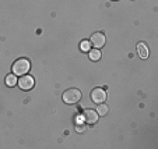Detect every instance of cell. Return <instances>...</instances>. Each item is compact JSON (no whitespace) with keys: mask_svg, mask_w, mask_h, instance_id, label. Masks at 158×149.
Here are the masks:
<instances>
[{"mask_svg":"<svg viewBox=\"0 0 158 149\" xmlns=\"http://www.w3.org/2000/svg\"><path fill=\"white\" fill-rule=\"evenodd\" d=\"M30 69H31V64L27 59H18L13 64V73H14V75H21L23 77V75H25L30 71Z\"/></svg>","mask_w":158,"mask_h":149,"instance_id":"cell-1","label":"cell"},{"mask_svg":"<svg viewBox=\"0 0 158 149\" xmlns=\"http://www.w3.org/2000/svg\"><path fill=\"white\" fill-rule=\"evenodd\" d=\"M80 99H81V92L77 88H70V89H67L63 93V100H64V103L73 104V103H77Z\"/></svg>","mask_w":158,"mask_h":149,"instance_id":"cell-2","label":"cell"},{"mask_svg":"<svg viewBox=\"0 0 158 149\" xmlns=\"http://www.w3.org/2000/svg\"><path fill=\"white\" fill-rule=\"evenodd\" d=\"M18 87L21 88V89L24 91H30L34 88V85H35V81H34V78L31 77V75H23V78H20V80L17 81Z\"/></svg>","mask_w":158,"mask_h":149,"instance_id":"cell-3","label":"cell"},{"mask_svg":"<svg viewBox=\"0 0 158 149\" xmlns=\"http://www.w3.org/2000/svg\"><path fill=\"white\" fill-rule=\"evenodd\" d=\"M91 99H93V102H95V103H104L105 100H106V92H105V89H102V88H95V89H93V92H91Z\"/></svg>","mask_w":158,"mask_h":149,"instance_id":"cell-4","label":"cell"},{"mask_svg":"<svg viewBox=\"0 0 158 149\" xmlns=\"http://www.w3.org/2000/svg\"><path fill=\"white\" fill-rule=\"evenodd\" d=\"M105 35L104 33H101V32H97V33H93V36H91V45L93 46H95L97 49H99V48H102V46L105 45Z\"/></svg>","mask_w":158,"mask_h":149,"instance_id":"cell-5","label":"cell"},{"mask_svg":"<svg viewBox=\"0 0 158 149\" xmlns=\"http://www.w3.org/2000/svg\"><path fill=\"white\" fill-rule=\"evenodd\" d=\"M83 119L85 120L87 123L94 124V123L98 121V113H97V110H85L83 114Z\"/></svg>","mask_w":158,"mask_h":149,"instance_id":"cell-6","label":"cell"},{"mask_svg":"<svg viewBox=\"0 0 158 149\" xmlns=\"http://www.w3.org/2000/svg\"><path fill=\"white\" fill-rule=\"evenodd\" d=\"M137 52L141 59H147V57H148V48H147V45L143 43V42L137 45Z\"/></svg>","mask_w":158,"mask_h":149,"instance_id":"cell-7","label":"cell"},{"mask_svg":"<svg viewBox=\"0 0 158 149\" xmlns=\"http://www.w3.org/2000/svg\"><path fill=\"white\" fill-rule=\"evenodd\" d=\"M89 59L93 60V61H97V60L101 59V52H99V49H89Z\"/></svg>","mask_w":158,"mask_h":149,"instance_id":"cell-8","label":"cell"},{"mask_svg":"<svg viewBox=\"0 0 158 149\" xmlns=\"http://www.w3.org/2000/svg\"><path fill=\"white\" fill-rule=\"evenodd\" d=\"M6 84H7V87H14L15 84H17V78H15V75L10 74L6 77Z\"/></svg>","mask_w":158,"mask_h":149,"instance_id":"cell-9","label":"cell"},{"mask_svg":"<svg viewBox=\"0 0 158 149\" xmlns=\"http://www.w3.org/2000/svg\"><path fill=\"white\" fill-rule=\"evenodd\" d=\"M97 113H98V116H104V114L108 113V106L104 103H99L98 109H97Z\"/></svg>","mask_w":158,"mask_h":149,"instance_id":"cell-10","label":"cell"},{"mask_svg":"<svg viewBox=\"0 0 158 149\" xmlns=\"http://www.w3.org/2000/svg\"><path fill=\"white\" fill-rule=\"evenodd\" d=\"M80 48H81V50L83 52H88L89 49H91V43H89L88 41H83L80 43Z\"/></svg>","mask_w":158,"mask_h":149,"instance_id":"cell-11","label":"cell"},{"mask_svg":"<svg viewBox=\"0 0 158 149\" xmlns=\"http://www.w3.org/2000/svg\"><path fill=\"white\" fill-rule=\"evenodd\" d=\"M76 128H77V131H78V132H83L84 130H85V127H84V125L81 124V123H78V124H77V127H76Z\"/></svg>","mask_w":158,"mask_h":149,"instance_id":"cell-12","label":"cell"}]
</instances>
